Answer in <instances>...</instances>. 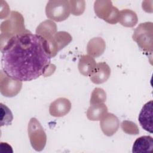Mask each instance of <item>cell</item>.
<instances>
[{
    "mask_svg": "<svg viewBox=\"0 0 153 153\" xmlns=\"http://www.w3.org/2000/svg\"><path fill=\"white\" fill-rule=\"evenodd\" d=\"M71 108V103L69 99L60 97L53 102L49 108V112L55 117H63L69 113Z\"/></svg>",
    "mask_w": 153,
    "mask_h": 153,
    "instance_id": "10",
    "label": "cell"
},
{
    "mask_svg": "<svg viewBox=\"0 0 153 153\" xmlns=\"http://www.w3.org/2000/svg\"><path fill=\"white\" fill-rule=\"evenodd\" d=\"M22 87V81L15 79L1 71L0 90L1 93L5 97H13L17 95Z\"/></svg>",
    "mask_w": 153,
    "mask_h": 153,
    "instance_id": "7",
    "label": "cell"
},
{
    "mask_svg": "<svg viewBox=\"0 0 153 153\" xmlns=\"http://www.w3.org/2000/svg\"><path fill=\"white\" fill-rule=\"evenodd\" d=\"M152 100L146 103L142 107L138 120L142 127L150 133H152Z\"/></svg>",
    "mask_w": 153,
    "mask_h": 153,
    "instance_id": "9",
    "label": "cell"
},
{
    "mask_svg": "<svg viewBox=\"0 0 153 153\" xmlns=\"http://www.w3.org/2000/svg\"><path fill=\"white\" fill-rule=\"evenodd\" d=\"M100 121V128L103 133L108 136H112L119 128V120L113 114L106 113Z\"/></svg>",
    "mask_w": 153,
    "mask_h": 153,
    "instance_id": "11",
    "label": "cell"
},
{
    "mask_svg": "<svg viewBox=\"0 0 153 153\" xmlns=\"http://www.w3.org/2000/svg\"><path fill=\"white\" fill-rule=\"evenodd\" d=\"M108 112V108L104 103L91 105L87 111V117L91 121H100Z\"/></svg>",
    "mask_w": 153,
    "mask_h": 153,
    "instance_id": "17",
    "label": "cell"
},
{
    "mask_svg": "<svg viewBox=\"0 0 153 153\" xmlns=\"http://www.w3.org/2000/svg\"><path fill=\"white\" fill-rule=\"evenodd\" d=\"M72 39V36L68 32L65 31L56 32L50 40L47 41L51 57H54L58 51L68 45Z\"/></svg>",
    "mask_w": 153,
    "mask_h": 153,
    "instance_id": "8",
    "label": "cell"
},
{
    "mask_svg": "<svg viewBox=\"0 0 153 153\" xmlns=\"http://www.w3.org/2000/svg\"><path fill=\"white\" fill-rule=\"evenodd\" d=\"M138 21L136 13L131 10L124 9L120 11L118 22L125 27H132L134 26Z\"/></svg>",
    "mask_w": 153,
    "mask_h": 153,
    "instance_id": "18",
    "label": "cell"
},
{
    "mask_svg": "<svg viewBox=\"0 0 153 153\" xmlns=\"http://www.w3.org/2000/svg\"><path fill=\"white\" fill-rule=\"evenodd\" d=\"M121 128L125 133L130 134H137L139 132L137 125L129 121H124L121 124Z\"/></svg>",
    "mask_w": 153,
    "mask_h": 153,
    "instance_id": "22",
    "label": "cell"
},
{
    "mask_svg": "<svg viewBox=\"0 0 153 153\" xmlns=\"http://www.w3.org/2000/svg\"><path fill=\"white\" fill-rule=\"evenodd\" d=\"M96 61L90 55H83L81 56L78 62V69L79 72L84 76H90L96 66Z\"/></svg>",
    "mask_w": 153,
    "mask_h": 153,
    "instance_id": "15",
    "label": "cell"
},
{
    "mask_svg": "<svg viewBox=\"0 0 153 153\" xmlns=\"http://www.w3.org/2000/svg\"><path fill=\"white\" fill-rule=\"evenodd\" d=\"M105 47V42L102 38H94L88 42L87 51L88 55L93 57H97L103 54Z\"/></svg>",
    "mask_w": 153,
    "mask_h": 153,
    "instance_id": "16",
    "label": "cell"
},
{
    "mask_svg": "<svg viewBox=\"0 0 153 153\" xmlns=\"http://www.w3.org/2000/svg\"><path fill=\"white\" fill-rule=\"evenodd\" d=\"M1 126H9L11 124L13 120V114L11 110L5 105L1 103Z\"/></svg>",
    "mask_w": 153,
    "mask_h": 153,
    "instance_id": "19",
    "label": "cell"
},
{
    "mask_svg": "<svg viewBox=\"0 0 153 153\" xmlns=\"http://www.w3.org/2000/svg\"><path fill=\"white\" fill-rule=\"evenodd\" d=\"M28 136L32 148L36 151H42L47 142V136L41 123L35 118H32L28 124Z\"/></svg>",
    "mask_w": 153,
    "mask_h": 153,
    "instance_id": "5",
    "label": "cell"
},
{
    "mask_svg": "<svg viewBox=\"0 0 153 153\" xmlns=\"http://www.w3.org/2000/svg\"><path fill=\"white\" fill-rule=\"evenodd\" d=\"M111 75V69L105 62H99L89 76L91 81L96 84H102L106 82Z\"/></svg>",
    "mask_w": 153,
    "mask_h": 153,
    "instance_id": "12",
    "label": "cell"
},
{
    "mask_svg": "<svg viewBox=\"0 0 153 153\" xmlns=\"http://www.w3.org/2000/svg\"><path fill=\"white\" fill-rule=\"evenodd\" d=\"M26 29L24 25V19L20 13L12 11L8 19L2 22L1 26V33L4 35L5 42L12 36L25 32Z\"/></svg>",
    "mask_w": 153,
    "mask_h": 153,
    "instance_id": "3",
    "label": "cell"
},
{
    "mask_svg": "<svg viewBox=\"0 0 153 153\" xmlns=\"http://www.w3.org/2000/svg\"><path fill=\"white\" fill-rule=\"evenodd\" d=\"M153 150V139L150 136H142L136 139L133 147V152H148Z\"/></svg>",
    "mask_w": 153,
    "mask_h": 153,
    "instance_id": "13",
    "label": "cell"
},
{
    "mask_svg": "<svg viewBox=\"0 0 153 153\" xmlns=\"http://www.w3.org/2000/svg\"><path fill=\"white\" fill-rule=\"evenodd\" d=\"M152 23L145 22L136 28L132 36L133 41L143 52L151 54L152 53Z\"/></svg>",
    "mask_w": 153,
    "mask_h": 153,
    "instance_id": "2",
    "label": "cell"
},
{
    "mask_svg": "<svg viewBox=\"0 0 153 153\" xmlns=\"http://www.w3.org/2000/svg\"><path fill=\"white\" fill-rule=\"evenodd\" d=\"M57 26L51 20H45L42 22L36 28V34L44 38L47 41L50 40L56 33Z\"/></svg>",
    "mask_w": 153,
    "mask_h": 153,
    "instance_id": "14",
    "label": "cell"
},
{
    "mask_svg": "<svg viewBox=\"0 0 153 153\" xmlns=\"http://www.w3.org/2000/svg\"><path fill=\"white\" fill-rule=\"evenodd\" d=\"M106 94L105 91L100 88H96L93 91L91 98L90 105L103 103L106 101Z\"/></svg>",
    "mask_w": 153,
    "mask_h": 153,
    "instance_id": "20",
    "label": "cell"
},
{
    "mask_svg": "<svg viewBox=\"0 0 153 153\" xmlns=\"http://www.w3.org/2000/svg\"><path fill=\"white\" fill-rule=\"evenodd\" d=\"M1 50L2 71L15 79L30 81L54 71L47 41L27 29L10 38Z\"/></svg>",
    "mask_w": 153,
    "mask_h": 153,
    "instance_id": "1",
    "label": "cell"
},
{
    "mask_svg": "<svg viewBox=\"0 0 153 153\" xmlns=\"http://www.w3.org/2000/svg\"><path fill=\"white\" fill-rule=\"evenodd\" d=\"M71 7V12L75 16L82 14L85 8V2L84 1H69Z\"/></svg>",
    "mask_w": 153,
    "mask_h": 153,
    "instance_id": "21",
    "label": "cell"
},
{
    "mask_svg": "<svg viewBox=\"0 0 153 153\" xmlns=\"http://www.w3.org/2000/svg\"><path fill=\"white\" fill-rule=\"evenodd\" d=\"M94 8L96 14L108 23L114 25L118 22L120 11L117 7L112 5L111 1H96Z\"/></svg>",
    "mask_w": 153,
    "mask_h": 153,
    "instance_id": "6",
    "label": "cell"
},
{
    "mask_svg": "<svg viewBox=\"0 0 153 153\" xmlns=\"http://www.w3.org/2000/svg\"><path fill=\"white\" fill-rule=\"evenodd\" d=\"M71 7L68 1L56 0L48 2L45 7L47 17L56 22L66 20L70 15Z\"/></svg>",
    "mask_w": 153,
    "mask_h": 153,
    "instance_id": "4",
    "label": "cell"
}]
</instances>
